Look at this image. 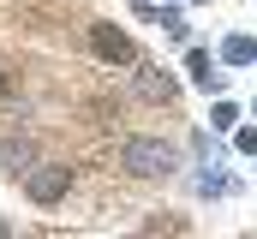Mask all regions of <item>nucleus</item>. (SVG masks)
Segmentation results:
<instances>
[{"label": "nucleus", "mask_w": 257, "mask_h": 239, "mask_svg": "<svg viewBox=\"0 0 257 239\" xmlns=\"http://www.w3.org/2000/svg\"><path fill=\"white\" fill-rule=\"evenodd\" d=\"M120 162H126L138 179H168L174 168H180V150H174V144H162V138H126Z\"/></svg>", "instance_id": "nucleus-1"}, {"label": "nucleus", "mask_w": 257, "mask_h": 239, "mask_svg": "<svg viewBox=\"0 0 257 239\" xmlns=\"http://www.w3.org/2000/svg\"><path fill=\"white\" fill-rule=\"evenodd\" d=\"M24 191H30V203H60L72 191V168L66 162H30L24 168Z\"/></svg>", "instance_id": "nucleus-2"}, {"label": "nucleus", "mask_w": 257, "mask_h": 239, "mask_svg": "<svg viewBox=\"0 0 257 239\" xmlns=\"http://www.w3.org/2000/svg\"><path fill=\"white\" fill-rule=\"evenodd\" d=\"M90 48L102 60H114V66H138V48H132L126 30H114V24H90Z\"/></svg>", "instance_id": "nucleus-3"}, {"label": "nucleus", "mask_w": 257, "mask_h": 239, "mask_svg": "<svg viewBox=\"0 0 257 239\" xmlns=\"http://www.w3.org/2000/svg\"><path fill=\"white\" fill-rule=\"evenodd\" d=\"M138 96L144 102H174V78L162 66H138Z\"/></svg>", "instance_id": "nucleus-4"}, {"label": "nucleus", "mask_w": 257, "mask_h": 239, "mask_svg": "<svg viewBox=\"0 0 257 239\" xmlns=\"http://www.w3.org/2000/svg\"><path fill=\"white\" fill-rule=\"evenodd\" d=\"M186 66H192V84H197V90H221V72H215V60L203 54V48H192Z\"/></svg>", "instance_id": "nucleus-5"}, {"label": "nucleus", "mask_w": 257, "mask_h": 239, "mask_svg": "<svg viewBox=\"0 0 257 239\" xmlns=\"http://www.w3.org/2000/svg\"><path fill=\"white\" fill-rule=\"evenodd\" d=\"M221 60H227V66H251V60H257V42H251V36H227Z\"/></svg>", "instance_id": "nucleus-6"}, {"label": "nucleus", "mask_w": 257, "mask_h": 239, "mask_svg": "<svg viewBox=\"0 0 257 239\" xmlns=\"http://www.w3.org/2000/svg\"><path fill=\"white\" fill-rule=\"evenodd\" d=\"M0 162H6L12 174H24V168H30V144H24V138H6V144H0Z\"/></svg>", "instance_id": "nucleus-7"}, {"label": "nucleus", "mask_w": 257, "mask_h": 239, "mask_svg": "<svg viewBox=\"0 0 257 239\" xmlns=\"http://www.w3.org/2000/svg\"><path fill=\"white\" fill-rule=\"evenodd\" d=\"M233 120H239V108H233V102H215V114H209V126H215V132H233Z\"/></svg>", "instance_id": "nucleus-8"}, {"label": "nucleus", "mask_w": 257, "mask_h": 239, "mask_svg": "<svg viewBox=\"0 0 257 239\" xmlns=\"http://www.w3.org/2000/svg\"><path fill=\"white\" fill-rule=\"evenodd\" d=\"M239 150H245V156H257V132H239Z\"/></svg>", "instance_id": "nucleus-9"}, {"label": "nucleus", "mask_w": 257, "mask_h": 239, "mask_svg": "<svg viewBox=\"0 0 257 239\" xmlns=\"http://www.w3.org/2000/svg\"><path fill=\"white\" fill-rule=\"evenodd\" d=\"M6 90H12V78H6V72H0V96H6Z\"/></svg>", "instance_id": "nucleus-10"}]
</instances>
